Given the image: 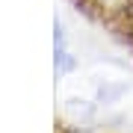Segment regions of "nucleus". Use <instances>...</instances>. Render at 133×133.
<instances>
[{
  "label": "nucleus",
  "instance_id": "obj_1",
  "mask_svg": "<svg viewBox=\"0 0 133 133\" xmlns=\"http://www.w3.org/2000/svg\"><path fill=\"white\" fill-rule=\"evenodd\" d=\"M53 48H56V74L71 71V68H74V59H71V53H68L65 33H62V27H59V24L53 27Z\"/></svg>",
  "mask_w": 133,
  "mask_h": 133
}]
</instances>
